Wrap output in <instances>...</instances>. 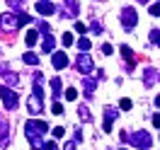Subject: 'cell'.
<instances>
[{
    "instance_id": "d6a6232c",
    "label": "cell",
    "mask_w": 160,
    "mask_h": 150,
    "mask_svg": "<svg viewBox=\"0 0 160 150\" xmlns=\"http://www.w3.org/2000/svg\"><path fill=\"white\" fill-rule=\"evenodd\" d=\"M119 107H121L124 111H129L131 107H133V104H131V99H121V102H119Z\"/></svg>"
},
{
    "instance_id": "4316f807",
    "label": "cell",
    "mask_w": 160,
    "mask_h": 150,
    "mask_svg": "<svg viewBox=\"0 0 160 150\" xmlns=\"http://www.w3.org/2000/svg\"><path fill=\"white\" fill-rule=\"evenodd\" d=\"M51 133H53V138H63V133H66V128H63V126H56V128L51 131Z\"/></svg>"
},
{
    "instance_id": "836d02e7",
    "label": "cell",
    "mask_w": 160,
    "mask_h": 150,
    "mask_svg": "<svg viewBox=\"0 0 160 150\" xmlns=\"http://www.w3.org/2000/svg\"><path fill=\"white\" fill-rule=\"evenodd\" d=\"M73 44V34H63V46H70Z\"/></svg>"
},
{
    "instance_id": "3957f363",
    "label": "cell",
    "mask_w": 160,
    "mask_h": 150,
    "mask_svg": "<svg viewBox=\"0 0 160 150\" xmlns=\"http://www.w3.org/2000/svg\"><path fill=\"white\" fill-rule=\"evenodd\" d=\"M126 140H129L131 145L141 148V150H150V145H153V136H150L148 131H136V133L126 136Z\"/></svg>"
},
{
    "instance_id": "603a6c76",
    "label": "cell",
    "mask_w": 160,
    "mask_h": 150,
    "mask_svg": "<svg viewBox=\"0 0 160 150\" xmlns=\"http://www.w3.org/2000/svg\"><path fill=\"white\" fill-rule=\"evenodd\" d=\"M90 29L95 31V34H102V31H104V27H102V22H100V20H92V24H90Z\"/></svg>"
},
{
    "instance_id": "2e32d148",
    "label": "cell",
    "mask_w": 160,
    "mask_h": 150,
    "mask_svg": "<svg viewBox=\"0 0 160 150\" xmlns=\"http://www.w3.org/2000/svg\"><path fill=\"white\" fill-rule=\"evenodd\" d=\"M37 41H39V31L29 29V31H27V36H24V44H27V46H34Z\"/></svg>"
},
{
    "instance_id": "74e56055",
    "label": "cell",
    "mask_w": 160,
    "mask_h": 150,
    "mask_svg": "<svg viewBox=\"0 0 160 150\" xmlns=\"http://www.w3.org/2000/svg\"><path fill=\"white\" fill-rule=\"evenodd\" d=\"M63 150H75V143H73V140H70V143H66V145H63Z\"/></svg>"
},
{
    "instance_id": "d4e9b609",
    "label": "cell",
    "mask_w": 160,
    "mask_h": 150,
    "mask_svg": "<svg viewBox=\"0 0 160 150\" xmlns=\"http://www.w3.org/2000/svg\"><path fill=\"white\" fill-rule=\"evenodd\" d=\"M8 128H10V126H8V121L0 119V138H2V140L8 138Z\"/></svg>"
},
{
    "instance_id": "ac0fdd59",
    "label": "cell",
    "mask_w": 160,
    "mask_h": 150,
    "mask_svg": "<svg viewBox=\"0 0 160 150\" xmlns=\"http://www.w3.org/2000/svg\"><path fill=\"white\" fill-rule=\"evenodd\" d=\"M22 60H24V63H27V65H39V56H37V53H24V56H22Z\"/></svg>"
},
{
    "instance_id": "cb8c5ba5",
    "label": "cell",
    "mask_w": 160,
    "mask_h": 150,
    "mask_svg": "<svg viewBox=\"0 0 160 150\" xmlns=\"http://www.w3.org/2000/svg\"><path fill=\"white\" fill-rule=\"evenodd\" d=\"M63 94H66V99H70V102L78 99V90H75V87H68V90L63 92Z\"/></svg>"
},
{
    "instance_id": "4dcf8cb0",
    "label": "cell",
    "mask_w": 160,
    "mask_h": 150,
    "mask_svg": "<svg viewBox=\"0 0 160 150\" xmlns=\"http://www.w3.org/2000/svg\"><path fill=\"white\" fill-rule=\"evenodd\" d=\"M51 114H63V107H61V102H53V107H51Z\"/></svg>"
},
{
    "instance_id": "e0dca14e",
    "label": "cell",
    "mask_w": 160,
    "mask_h": 150,
    "mask_svg": "<svg viewBox=\"0 0 160 150\" xmlns=\"http://www.w3.org/2000/svg\"><path fill=\"white\" fill-rule=\"evenodd\" d=\"M51 90H53V97H56V102H58V99H61V90H63L61 78H53V80H51Z\"/></svg>"
},
{
    "instance_id": "9c48e42d",
    "label": "cell",
    "mask_w": 160,
    "mask_h": 150,
    "mask_svg": "<svg viewBox=\"0 0 160 150\" xmlns=\"http://www.w3.org/2000/svg\"><path fill=\"white\" fill-rule=\"evenodd\" d=\"M117 116H119V111H117V109H112V107L104 109V133H112V123H114Z\"/></svg>"
},
{
    "instance_id": "8fae6325",
    "label": "cell",
    "mask_w": 160,
    "mask_h": 150,
    "mask_svg": "<svg viewBox=\"0 0 160 150\" xmlns=\"http://www.w3.org/2000/svg\"><path fill=\"white\" fill-rule=\"evenodd\" d=\"M56 46V39H53V34H44V41H41V53H51Z\"/></svg>"
},
{
    "instance_id": "d590c367",
    "label": "cell",
    "mask_w": 160,
    "mask_h": 150,
    "mask_svg": "<svg viewBox=\"0 0 160 150\" xmlns=\"http://www.w3.org/2000/svg\"><path fill=\"white\" fill-rule=\"evenodd\" d=\"M41 150H58V145H56V143L51 140V143H46V145H44V148H41Z\"/></svg>"
},
{
    "instance_id": "f35d334b",
    "label": "cell",
    "mask_w": 160,
    "mask_h": 150,
    "mask_svg": "<svg viewBox=\"0 0 160 150\" xmlns=\"http://www.w3.org/2000/svg\"><path fill=\"white\" fill-rule=\"evenodd\" d=\"M141 2H148V0H141Z\"/></svg>"
},
{
    "instance_id": "8992f818",
    "label": "cell",
    "mask_w": 160,
    "mask_h": 150,
    "mask_svg": "<svg viewBox=\"0 0 160 150\" xmlns=\"http://www.w3.org/2000/svg\"><path fill=\"white\" fill-rule=\"evenodd\" d=\"M75 65H78V70L82 73V75H85V78H88L92 70H95V65H92V58H90V53H78V63H75Z\"/></svg>"
},
{
    "instance_id": "d6986e66",
    "label": "cell",
    "mask_w": 160,
    "mask_h": 150,
    "mask_svg": "<svg viewBox=\"0 0 160 150\" xmlns=\"http://www.w3.org/2000/svg\"><path fill=\"white\" fill-rule=\"evenodd\" d=\"M78 116H80V121H85V123H88V121H92V114H90V109H88V107H80V109H78Z\"/></svg>"
},
{
    "instance_id": "44dd1931",
    "label": "cell",
    "mask_w": 160,
    "mask_h": 150,
    "mask_svg": "<svg viewBox=\"0 0 160 150\" xmlns=\"http://www.w3.org/2000/svg\"><path fill=\"white\" fill-rule=\"evenodd\" d=\"M121 56L129 60V70H131V68H133V65H131V60H133V51H131L129 46H121Z\"/></svg>"
},
{
    "instance_id": "484cf974",
    "label": "cell",
    "mask_w": 160,
    "mask_h": 150,
    "mask_svg": "<svg viewBox=\"0 0 160 150\" xmlns=\"http://www.w3.org/2000/svg\"><path fill=\"white\" fill-rule=\"evenodd\" d=\"M24 2H27V0H8V5H10V7H17V10L24 7Z\"/></svg>"
},
{
    "instance_id": "e575fe53",
    "label": "cell",
    "mask_w": 160,
    "mask_h": 150,
    "mask_svg": "<svg viewBox=\"0 0 160 150\" xmlns=\"http://www.w3.org/2000/svg\"><path fill=\"white\" fill-rule=\"evenodd\" d=\"M112 44H104V46H102V53H104V56H112Z\"/></svg>"
},
{
    "instance_id": "7402d4cb",
    "label": "cell",
    "mask_w": 160,
    "mask_h": 150,
    "mask_svg": "<svg viewBox=\"0 0 160 150\" xmlns=\"http://www.w3.org/2000/svg\"><path fill=\"white\" fill-rule=\"evenodd\" d=\"M17 22H20V27H22V24H32V22H34V17H32V15L20 12V15H17Z\"/></svg>"
},
{
    "instance_id": "ba28073f",
    "label": "cell",
    "mask_w": 160,
    "mask_h": 150,
    "mask_svg": "<svg viewBox=\"0 0 160 150\" xmlns=\"http://www.w3.org/2000/svg\"><path fill=\"white\" fill-rule=\"evenodd\" d=\"M63 2H66V10H61V15H63V17L73 20V17H78V15H80V5H78V0H63Z\"/></svg>"
},
{
    "instance_id": "6da1fadb",
    "label": "cell",
    "mask_w": 160,
    "mask_h": 150,
    "mask_svg": "<svg viewBox=\"0 0 160 150\" xmlns=\"http://www.w3.org/2000/svg\"><path fill=\"white\" fill-rule=\"evenodd\" d=\"M46 131H49V123L41 121V119H32V121L24 123V136L29 138V143H32L34 150L44 148V133H46Z\"/></svg>"
},
{
    "instance_id": "5b68a950",
    "label": "cell",
    "mask_w": 160,
    "mask_h": 150,
    "mask_svg": "<svg viewBox=\"0 0 160 150\" xmlns=\"http://www.w3.org/2000/svg\"><path fill=\"white\" fill-rule=\"evenodd\" d=\"M119 17H121V24H124V29H133V27L138 24V12L133 10V7H124Z\"/></svg>"
},
{
    "instance_id": "277c9868",
    "label": "cell",
    "mask_w": 160,
    "mask_h": 150,
    "mask_svg": "<svg viewBox=\"0 0 160 150\" xmlns=\"http://www.w3.org/2000/svg\"><path fill=\"white\" fill-rule=\"evenodd\" d=\"M0 99H2V104H5V109H17V104H20V97H17V92H12L10 87H0Z\"/></svg>"
},
{
    "instance_id": "ffe728a7",
    "label": "cell",
    "mask_w": 160,
    "mask_h": 150,
    "mask_svg": "<svg viewBox=\"0 0 160 150\" xmlns=\"http://www.w3.org/2000/svg\"><path fill=\"white\" fill-rule=\"evenodd\" d=\"M90 46H92V44H90L88 36H80V39H78V49L82 51V53H85V51H90Z\"/></svg>"
},
{
    "instance_id": "f546056e",
    "label": "cell",
    "mask_w": 160,
    "mask_h": 150,
    "mask_svg": "<svg viewBox=\"0 0 160 150\" xmlns=\"http://www.w3.org/2000/svg\"><path fill=\"white\" fill-rule=\"evenodd\" d=\"M158 41H160V31L153 29V31H150V44H158Z\"/></svg>"
},
{
    "instance_id": "52a82bcc",
    "label": "cell",
    "mask_w": 160,
    "mask_h": 150,
    "mask_svg": "<svg viewBox=\"0 0 160 150\" xmlns=\"http://www.w3.org/2000/svg\"><path fill=\"white\" fill-rule=\"evenodd\" d=\"M0 27H2V29H8V31H15V29H20V22H17V15H15V12H5V15L0 17Z\"/></svg>"
},
{
    "instance_id": "4fadbf2b",
    "label": "cell",
    "mask_w": 160,
    "mask_h": 150,
    "mask_svg": "<svg viewBox=\"0 0 160 150\" xmlns=\"http://www.w3.org/2000/svg\"><path fill=\"white\" fill-rule=\"evenodd\" d=\"M66 65H68V56H66V53H53V68L56 70H61V68H66Z\"/></svg>"
},
{
    "instance_id": "30bf717a",
    "label": "cell",
    "mask_w": 160,
    "mask_h": 150,
    "mask_svg": "<svg viewBox=\"0 0 160 150\" xmlns=\"http://www.w3.org/2000/svg\"><path fill=\"white\" fill-rule=\"evenodd\" d=\"M37 12L39 15H53L56 7H53V2H49V0H39L37 2Z\"/></svg>"
},
{
    "instance_id": "8d00e7d4",
    "label": "cell",
    "mask_w": 160,
    "mask_h": 150,
    "mask_svg": "<svg viewBox=\"0 0 160 150\" xmlns=\"http://www.w3.org/2000/svg\"><path fill=\"white\" fill-rule=\"evenodd\" d=\"M153 126H155V128H160V116H158V114L153 116Z\"/></svg>"
},
{
    "instance_id": "1f68e13d",
    "label": "cell",
    "mask_w": 160,
    "mask_h": 150,
    "mask_svg": "<svg viewBox=\"0 0 160 150\" xmlns=\"http://www.w3.org/2000/svg\"><path fill=\"white\" fill-rule=\"evenodd\" d=\"M75 31H78V34H85V31H88V27H85V24H82V22H75Z\"/></svg>"
},
{
    "instance_id": "5bb4252c",
    "label": "cell",
    "mask_w": 160,
    "mask_h": 150,
    "mask_svg": "<svg viewBox=\"0 0 160 150\" xmlns=\"http://www.w3.org/2000/svg\"><path fill=\"white\" fill-rule=\"evenodd\" d=\"M0 75H2V80L8 82V85H17V82H20V75H17V73H12V70H2Z\"/></svg>"
},
{
    "instance_id": "9a60e30c",
    "label": "cell",
    "mask_w": 160,
    "mask_h": 150,
    "mask_svg": "<svg viewBox=\"0 0 160 150\" xmlns=\"http://www.w3.org/2000/svg\"><path fill=\"white\" fill-rule=\"evenodd\" d=\"M95 80H90V78H82V90H85V97H92L95 94Z\"/></svg>"
},
{
    "instance_id": "f1b7e54d",
    "label": "cell",
    "mask_w": 160,
    "mask_h": 150,
    "mask_svg": "<svg viewBox=\"0 0 160 150\" xmlns=\"http://www.w3.org/2000/svg\"><path fill=\"white\" fill-rule=\"evenodd\" d=\"M150 15H153V17H158V15H160V5H158V2H150Z\"/></svg>"
},
{
    "instance_id": "7a4b0ae2",
    "label": "cell",
    "mask_w": 160,
    "mask_h": 150,
    "mask_svg": "<svg viewBox=\"0 0 160 150\" xmlns=\"http://www.w3.org/2000/svg\"><path fill=\"white\" fill-rule=\"evenodd\" d=\"M41 82H44V78H41V73H37L34 75V90H32L29 99H27V109H29V114H34V116H39L41 109H44V94H41Z\"/></svg>"
},
{
    "instance_id": "7c38bea8",
    "label": "cell",
    "mask_w": 160,
    "mask_h": 150,
    "mask_svg": "<svg viewBox=\"0 0 160 150\" xmlns=\"http://www.w3.org/2000/svg\"><path fill=\"white\" fill-rule=\"evenodd\" d=\"M143 82H146L148 87H153V85L158 82V70H155V68H146V73H143Z\"/></svg>"
},
{
    "instance_id": "83f0119b",
    "label": "cell",
    "mask_w": 160,
    "mask_h": 150,
    "mask_svg": "<svg viewBox=\"0 0 160 150\" xmlns=\"http://www.w3.org/2000/svg\"><path fill=\"white\" fill-rule=\"evenodd\" d=\"M37 27H39V29H37V31H44V34H49V24H46V22L37 20Z\"/></svg>"
}]
</instances>
